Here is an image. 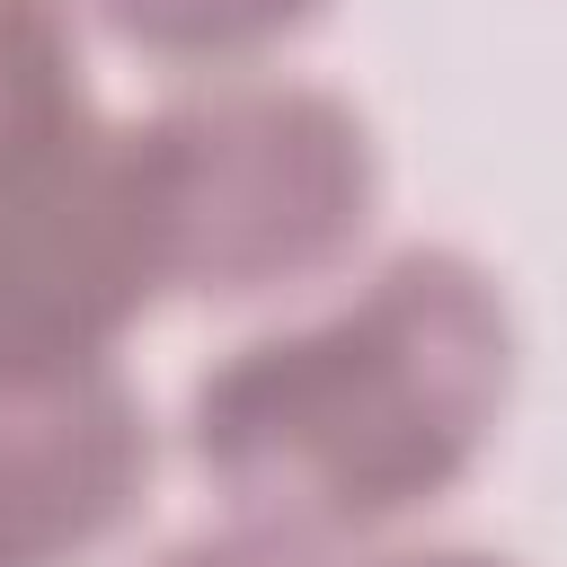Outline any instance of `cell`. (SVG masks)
Masks as SVG:
<instances>
[{
  "label": "cell",
  "instance_id": "7",
  "mask_svg": "<svg viewBox=\"0 0 567 567\" xmlns=\"http://www.w3.org/2000/svg\"><path fill=\"white\" fill-rule=\"evenodd\" d=\"M381 567H505V558H470V549H434V558H381Z\"/></svg>",
  "mask_w": 567,
  "mask_h": 567
},
{
  "label": "cell",
  "instance_id": "5",
  "mask_svg": "<svg viewBox=\"0 0 567 567\" xmlns=\"http://www.w3.org/2000/svg\"><path fill=\"white\" fill-rule=\"evenodd\" d=\"M133 44L151 53H177V62H230V53H257L275 35H292L319 0H97Z\"/></svg>",
  "mask_w": 567,
  "mask_h": 567
},
{
  "label": "cell",
  "instance_id": "1",
  "mask_svg": "<svg viewBox=\"0 0 567 567\" xmlns=\"http://www.w3.org/2000/svg\"><path fill=\"white\" fill-rule=\"evenodd\" d=\"M505 363L496 284L452 248H408L337 319L230 354L195 390V452L248 532H363L478 461Z\"/></svg>",
  "mask_w": 567,
  "mask_h": 567
},
{
  "label": "cell",
  "instance_id": "3",
  "mask_svg": "<svg viewBox=\"0 0 567 567\" xmlns=\"http://www.w3.org/2000/svg\"><path fill=\"white\" fill-rule=\"evenodd\" d=\"M142 470L151 434L106 363L0 381V567H62L97 549Z\"/></svg>",
  "mask_w": 567,
  "mask_h": 567
},
{
  "label": "cell",
  "instance_id": "4",
  "mask_svg": "<svg viewBox=\"0 0 567 567\" xmlns=\"http://www.w3.org/2000/svg\"><path fill=\"white\" fill-rule=\"evenodd\" d=\"M80 142H97V115L62 0H0V195L35 186Z\"/></svg>",
  "mask_w": 567,
  "mask_h": 567
},
{
  "label": "cell",
  "instance_id": "6",
  "mask_svg": "<svg viewBox=\"0 0 567 567\" xmlns=\"http://www.w3.org/2000/svg\"><path fill=\"white\" fill-rule=\"evenodd\" d=\"M168 567H292V540H275V532H239V540H195V549H177Z\"/></svg>",
  "mask_w": 567,
  "mask_h": 567
},
{
  "label": "cell",
  "instance_id": "2",
  "mask_svg": "<svg viewBox=\"0 0 567 567\" xmlns=\"http://www.w3.org/2000/svg\"><path fill=\"white\" fill-rule=\"evenodd\" d=\"M142 248L159 284L266 292L354 248L372 213V133L328 89H221L124 133Z\"/></svg>",
  "mask_w": 567,
  "mask_h": 567
}]
</instances>
